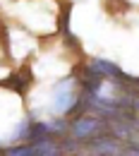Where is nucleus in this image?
Returning a JSON list of instances; mask_svg holds the SVG:
<instances>
[{
  "mask_svg": "<svg viewBox=\"0 0 139 156\" xmlns=\"http://www.w3.org/2000/svg\"><path fill=\"white\" fill-rule=\"evenodd\" d=\"M89 149L94 151V154H122V142H118L113 135H108V132H101L99 137H94L91 142H89Z\"/></svg>",
  "mask_w": 139,
  "mask_h": 156,
  "instance_id": "obj_3",
  "label": "nucleus"
},
{
  "mask_svg": "<svg viewBox=\"0 0 139 156\" xmlns=\"http://www.w3.org/2000/svg\"><path fill=\"white\" fill-rule=\"evenodd\" d=\"M60 31H62V36L65 39H70L75 43V36H72V31H70V5L65 7V12H62V20H60Z\"/></svg>",
  "mask_w": 139,
  "mask_h": 156,
  "instance_id": "obj_8",
  "label": "nucleus"
},
{
  "mask_svg": "<svg viewBox=\"0 0 139 156\" xmlns=\"http://www.w3.org/2000/svg\"><path fill=\"white\" fill-rule=\"evenodd\" d=\"M101 132H106V120H101V118H91V115L82 113V115H77L70 122V135L77 142H84V144H89Z\"/></svg>",
  "mask_w": 139,
  "mask_h": 156,
  "instance_id": "obj_1",
  "label": "nucleus"
},
{
  "mask_svg": "<svg viewBox=\"0 0 139 156\" xmlns=\"http://www.w3.org/2000/svg\"><path fill=\"white\" fill-rule=\"evenodd\" d=\"M0 154H2V151H0Z\"/></svg>",
  "mask_w": 139,
  "mask_h": 156,
  "instance_id": "obj_10",
  "label": "nucleus"
},
{
  "mask_svg": "<svg viewBox=\"0 0 139 156\" xmlns=\"http://www.w3.org/2000/svg\"><path fill=\"white\" fill-rule=\"evenodd\" d=\"M86 67H89L91 72H96L101 79H120V82H130V79H132L130 75H125L118 65H113V62H108V60H101V58H94Z\"/></svg>",
  "mask_w": 139,
  "mask_h": 156,
  "instance_id": "obj_2",
  "label": "nucleus"
},
{
  "mask_svg": "<svg viewBox=\"0 0 139 156\" xmlns=\"http://www.w3.org/2000/svg\"><path fill=\"white\" fill-rule=\"evenodd\" d=\"M5 154H10V156H36V147H34V142H26V144H17V147L5 149Z\"/></svg>",
  "mask_w": 139,
  "mask_h": 156,
  "instance_id": "obj_6",
  "label": "nucleus"
},
{
  "mask_svg": "<svg viewBox=\"0 0 139 156\" xmlns=\"http://www.w3.org/2000/svg\"><path fill=\"white\" fill-rule=\"evenodd\" d=\"M50 125V135H55V137H65L67 132H70V122L67 120H53V122H48Z\"/></svg>",
  "mask_w": 139,
  "mask_h": 156,
  "instance_id": "obj_7",
  "label": "nucleus"
},
{
  "mask_svg": "<svg viewBox=\"0 0 139 156\" xmlns=\"http://www.w3.org/2000/svg\"><path fill=\"white\" fill-rule=\"evenodd\" d=\"M50 137V125L48 122H29V130H26V142H39Z\"/></svg>",
  "mask_w": 139,
  "mask_h": 156,
  "instance_id": "obj_5",
  "label": "nucleus"
},
{
  "mask_svg": "<svg viewBox=\"0 0 139 156\" xmlns=\"http://www.w3.org/2000/svg\"><path fill=\"white\" fill-rule=\"evenodd\" d=\"M70 79H72V77L65 79V87L60 84L58 91H55V96H53V108H55V113H67V111L72 108L75 98H77V94H75V91L67 87V84H70Z\"/></svg>",
  "mask_w": 139,
  "mask_h": 156,
  "instance_id": "obj_4",
  "label": "nucleus"
},
{
  "mask_svg": "<svg viewBox=\"0 0 139 156\" xmlns=\"http://www.w3.org/2000/svg\"><path fill=\"white\" fill-rule=\"evenodd\" d=\"M122 154L139 156V142H127V144H122Z\"/></svg>",
  "mask_w": 139,
  "mask_h": 156,
  "instance_id": "obj_9",
  "label": "nucleus"
}]
</instances>
